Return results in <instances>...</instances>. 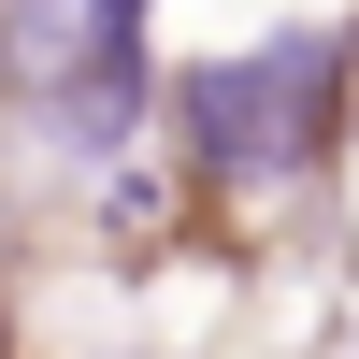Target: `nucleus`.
Segmentation results:
<instances>
[{
	"label": "nucleus",
	"instance_id": "1",
	"mask_svg": "<svg viewBox=\"0 0 359 359\" xmlns=\"http://www.w3.org/2000/svg\"><path fill=\"white\" fill-rule=\"evenodd\" d=\"M345 86H359V29L345 15H287L245 43H201L158 72V158L187 172V201H287L345 158Z\"/></svg>",
	"mask_w": 359,
	"mask_h": 359
}]
</instances>
